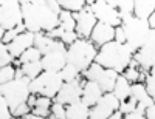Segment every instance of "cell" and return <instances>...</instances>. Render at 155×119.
<instances>
[{
  "label": "cell",
  "instance_id": "obj_10",
  "mask_svg": "<svg viewBox=\"0 0 155 119\" xmlns=\"http://www.w3.org/2000/svg\"><path fill=\"white\" fill-rule=\"evenodd\" d=\"M92 11H93V14L96 16L98 22L112 25V26H115V28L123 23L120 11L116 9L115 6L109 5L106 0H96V2L92 5Z\"/></svg>",
  "mask_w": 155,
  "mask_h": 119
},
{
  "label": "cell",
  "instance_id": "obj_26",
  "mask_svg": "<svg viewBox=\"0 0 155 119\" xmlns=\"http://www.w3.org/2000/svg\"><path fill=\"white\" fill-rule=\"evenodd\" d=\"M42 57H44V54L41 53V50L36 48V47H31V48H28L27 51H25V53H23V54H22L19 59H16L14 65H16V67H20L22 63H28V62L42 60Z\"/></svg>",
  "mask_w": 155,
  "mask_h": 119
},
{
  "label": "cell",
  "instance_id": "obj_38",
  "mask_svg": "<svg viewBox=\"0 0 155 119\" xmlns=\"http://www.w3.org/2000/svg\"><path fill=\"white\" fill-rule=\"evenodd\" d=\"M31 107H30V105L27 104V102H23V104H20L19 105V107L14 110V111H12V116H14V117H17V119H20V117H23V116H27V114H30L31 113Z\"/></svg>",
  "mask_w": 155,
  "mask_h": 119
},
{
  "label": "cell",
  "instance_id": "obj_33",
  "mask_svg": "<svg viewBox=\"0 0 155 119\" xmlns=\"http://www.w3.org/2000/svg\"><path fill=\"white\" fill-rule=\"evenodd\" d=\"M25 31H28V30H27V26H25V23L16 26V28H12V30H8V31L2 36V43H6V45H8L9 42L14 40V39H16L20 33H25Z\"/></svg>",
  "mask_w": 155,
  "mask_h": 119
},
{
  "label": "cell",
  "instance_id": "obj_35",
  "mask_svg": "<svg viewBox=\"0 0 155 119\" xmlns=\"http://www.w3.org/2000/svg\"><path fill=\"white\" fill-rule=\"evenodd\" d=\"M137 107H138V101L134 96H130L127 101H123L120 104V110L118 111H121L123 114H129V113H134L137 110Z\"/></svg>",
  "mask_w": 155,
  "mask_h": 119
},
{
  "label": "cell",
  "instance_id": "obj_5",
  "mask_svg": "<svg viewBox=\"0 0 155 119\" xmlns=\"http://www.w3.org/2000/svg\"><path fill=\"white\" fill-rule=\"evenodd\" d=\"M121 26H123V30L126 33V43L135 53L140 48H143L146 39L149 36V31H150V26H149L147 20L140 19L134 14V16L124 17Z\"/></svg>",
  "mask_w": 155,
  "mask_h": 119
},
{
  "label": "cell",
  "instance_id": "obj_48",
  "mask_svg": "<svg viewBox=\"0 0 155 119\" xmlns=\"http://www.w3.org/2000/svg\"><path fill=\"white\" fill-rule=\"evenodd\" d=\"M20 119H48V117H41V116H36V114L30 113V114H27V116H23V117H20Z\"/></svg>",
  "mask_w": 155,
  "mask_h": 119
},
{
  "label": "cell",
  "instance_id": "obj_49",
  "mask_svg": "<svg viewBox=\"0 0 155 119\" xmlns=\"http://www.w3.org/2000/svg\"><path fill=\"white\" fill-rule=\"evenodd\" d=\"M95 2H96V0H85V3H87L88 6H92V5H93Z\"/></svg>",
  "mask_w": 155,
  "mask_h": 119
},
{
  "label": "cell",
  "instance_id": "obj_16",
  "mask_svg": "<svg viewBox=\"0 0 155 119\" xmlns=\"http://www.w3.org/2000/svg\"><path fill=\"white\" fill-rule=\"evenodd\" d=\"M104 96V91L98 85V82L93 81H85L84 90H82V102L87 104L88 107H93L98 104V101Z\"/></svg>",
  "mask_w": 155,
  "mask_h": 119
},
{
  "label": "cell",
  "instance_id": "obj_42",
  "mask_svg": "<svg viewBox=\"0 0 155 119\" xmlns=\"http://www.w3.org/2000/svg\"><path fill=\"white\" fill-rule=\"evenodd\" d=\"M64 33H65V30L62 28V26H58V28H54L53 31H50V33H47L50 37H53V39H58V40H61L62 39V36H64Z\"/></svg>",
  "mask_w": 155,
  "mask_h": 119
},
{
  "label": "cell",
  "instance_id": "obj_18",
  "mask_svg": "<svg viewBox=\"0 0 155 119\" xmlns=\"http://www.w3.org/2000/svg\"><path fill=\"white\" fill-rule=\"evenodd\" d=\"M134 60H135L144 71H150V70L155 67V51L140 48L135 54H134Z\"/></svg>",
  "mask_w": 155,
  "mask_h": 119
},
{
  "label": "cell",
  "instance_id": "obj_47",
  "mask_svg": "<svg viewBox=\"0 0 155 119\" xmlns=\"http://www.w3.org/2000/svg\"><path fill=\"white\" fill-rule=\"evenodd\" d=\"M123 117H124V114H123L121 111H115V113H113L110 117H107V119H123Z\"/></svg>",
  "mask_w": 155,
  "mask_h": 119
},
{
  "label": "cell",
  "instance_id": "obj_24",
  "mask_svg": "<svg viewBox=\"0 0 155 119\" xmlns=\"http://www.w3.org/2000/svg\"><path fill=\"white\" fill-rule=\"evenodd\" d=\"M135 11L134 14L140 19H149L152 12H155V0H134Z\"/></svg>",
  "mask_w": 155,
  "mask_h": 119
},
{
  "label": "cell",
  "instance_id": "obj_17",
  "mask_svg": "<svg viewBox=\"0 0 155 119\" xmlns=\"http://www.w3.org/2000/svg\"><path fill=\"white\" fill-rule=\"evenodd\" d=\"M120 73L115 71V70H110V68H104L102 73L99 74L98 77V85L102 88L104 93H112L113 88H115V84H116V79H118Z\"/></svg>",
  "mask_w": 155,
  "mask_h": 119
},
{
  "label": "cell",
  "instance_id": "obj_15",
  "mask_svg": "<svg viewBox=\"0 0 155 119\" xmlns=\"http://www.w3.org/2000/svg\"><path fill=\"white\" fill-rule=\"evenodd\" d=\"M34 47L41 50V53L45 56L51 51H58V50H67L68 47L64 43L62 40L50 37L47 33H36V39H34Z\"/></svg>",
  "mask_w": 155,
  "mask_h": 119
},
{
  "label": "cell",
  "instance_id": "obj_13",
  "mask_svg": "<svg viewBox=\"0 0 155 119\" xmlns=\"http://www.w3.org/2000/svg\"><path fill=\"white\" fill-rule=\"evenodd\" d=\"M90 40H92L98 48L104 47L109 42H113L115 40V26L102 23V22H98L93 33H92V36H90Z\"/></svg>",
  "mask_w": 155,
  "mask_h": 119
},
{
  "label": "cell",
  "instance_id": "obj_36",
  "mask_svg": "<svg viewBox=\"0 0 155 119\" xmlns=\"http://www.w3.org/2000/svg\"><path fill=\"white\" fill-rule=\"evenodd\" d=\"M144 84H146V88H147V91H149V95H150L152 99L155 101V67H153L150 71H147V76H146Z\"/></svg>",
  "mask_w": 155,
  "mask_h": 119
},
{
  "label": "cell",
  "instance_id": "obj_44",
  "mask_svg": "<svg viewBox=\"0 0 155 119\" xmlns=\"http://www.w3.org/2000/svg\"><path fill=\"white\" fill-rule=\"evenodd\" d=\"M144 114H146L147 119H155V104H152L150 107L146 108V113Z\"/></svg>",
  "mask_w": 155,
  "mask_h": 119
},
{
  "label": "cell",
  "instance_id": "obj_22",
  "mask_svg": "<svg viewBox=\"0 0 155 119\" xmlns=\"http://www.w3.org/2000/svg\"><path fill=\"white\" fill-rule=\"evenodd\" d=\"M130 91H132V84L123 74H120L118 79H116V84H115V88L112 93L123 102V101H127L130 98Z\"/></svg>",
  "mask_w": 155,
  "mask_h": 119
},
{
  "label": "cell",
  "instance_id": "obj_25",
  "mask_svg": "<svg viewBox=\"0 0 155 119\" xmlns=\"http://www.w3.org/2000/svg\"><path fill=\"white\" fill-rule=\"evenodd\" d=\"M20 68H22V73L23 76H27L30 77L31 81L33 79H36L41 73H44V65H42V60H36V62H28V63H22L20 65Z\"/></svg>",
  "mask_w": 155,
  "mask_h": 119
},
{
  "label": "cell",
  "instance_id": "obj_30",
  "mask_svg": "<svg viewBox=\"0 0 155 119\" xmlns=\"http://www.w3.org/2000/svg\"><path fill=\"white\" fill-rule=\"evenodd\" d=\"M62 9L65 11H71V12H78L87 6L85 0H58Z\"/></svg>",
  "mask_w": 155,
  "mask_h": 119
},
{
  "label": "cell",
  "instance_id": "obj_9",
  "mask_svg": "<svg viewBox=\"0 0 155 119\" xmlns=\"http://www.w3.org/2000/svg\"><path fill=\"white\" fill-rule=\"evenodd\" d=\"M73 16L76 19V33L81 39H90L92 36L95 26L98 23V19L96 16L93 14L92 11V6H85L84 9L78 11V12H73Z\"/></svg>",
  "mask_w": 155,
  "mask_h": 119
},
{
  "label": "cell",
  "instance_id": "obj_6",
  "mask_svg": "<svg viewBox=\"0 0 155 119\" xmlns=\"http://www.w3.org/2000/svg\"><path fill=\"white\" fill-rule=\"evenodd\" d=\"M65 84L59 71H44L31 81V93L54 99Z\"/></svg>",
  "mask_w": 155,
  "mask_h": 119
},
{
  "label": "cell",
  "instance_id": "obj_8",
  "mask_svg": "<svg viewBox=\"0 0 155 119\" xmlns=\"http://www.w3.org/2000/svg\"><path fill=\"white\" fill-rule=\"evenodd\" d=\"M121 101L116 98L113 93H104L96 105L90 108V119H107L115 111L120 110Z\"/></svg>",
  "mask_w": 155,
  "mask_h": 119
},
{
  "label": "cell",
  "instance_id": "obj_12",
  "mask_svg": "<svg viewBox=\"0 0 155 119\" xmlns=\"http://www.w3.org/2000/svg\"><path fill=\"white\" fill-rule=\"evenodd\" d=\"M34 39H36V34L31 33V31L20 33L14 40L8 43V50L16 59H19L28 48L34 47Z\"/></svg>",
  "mask_w": 155,
  "mask_h": 119
},
{
  "label": "cell",
  "instance_id": "obj_43",
  "mask_svg": "<svg viewBox=\"0 0 155 119\" xmlns=\"http://www.w3.org/2000/svg\"><path fill=\"white\" fill-rule=\"evenodd\" d=\"M123 119H147L144 113H140V111H134V113H129V114H124Z\"/></svg>",
  "mask_w": 155,
  "mask_h": 119
},
{
  "label": "cell",
  "instance_id": "obj_2",
  "mask_svg": "<svg viewBox=\"0 0 155 119\" xmlns=\"http://www.w3.org/2000/svg\"><path fill=\"white\" fill-rule=\"evenodd\" d=\"M134 54L135 51L127 43H118L113 40L99 48L96 62L101 63L104 68L115 70L121 74L134 60Z\"/></svg>",
  "mask_w": 155,
  "mask_h": 119
},
{
  "label": "cell",
  "instance_id": "obj_34",
  "mask_svg": "<svg viewBox=\"0 0 155 119\" xmlns=\"http://www.w3.org/2000/svg\"><path fill=\"white\" fill-rule=\"evenodd\" d=\"M16 62V57L9 53L8 45L2 43L0 45V67H6V65H12Z\"/></svg>",
  "mask_w": 155,
  "mask_h": 119
},
{
  "label": "cell",
  "instance_id": "obj_23",
  "mask_svg": "<svg viewBox=\"0 0 155 119\" xmlns=\"http://www.w3.org/2000/svg\"><path fill=\"white\" fill-rule=\"evenodd\" d=\"M54 99L47 98V96H37L36 105L33 107L31 113L36 116H41V117H50L51 114V105H53Z\"/></svg>",
  "mask_w": 155,
  "mask_h": 119
},
{
  "label": "cell",
  "instance_id": "obj_1",
  "mask_svg": "<svg viewBox=\"0 0 155 119\" xmlns=\"http://www.w3.org/2000/svg\"><path fill=\"white\" fill-rule=\"evenodd\" d=\"M23 23L31 33H50L59 26V14L54 12L47 0H20Z\"/></svg>",
  "mask_w": 155,
  "mask_h": 119
},
{
  "label": "cell",
  "instance_id": "obj_7",
  "mask_svg": "<svg viewBox=\"0 0 155 119\" xmlns=\"http://www.w3.org/2000/svg\"><path fill=\"white\" fill-rule=\"evenodd\" d=\"M23 23L20 0H0V37Z\"/></svg>",
  "mask_w": 155,
  "mask_h": 119
},
{
  "label": "cell",
  "instance_id": "obj_4",
  "mask_svg": "<svg viewBox=\"0 0 155 119\" xmlns=\"http://www.w3.org/2000/svg\"><path fill=\"white\" fill-rule=\"evenodd\" d=\"M0 96H3L8 101L11 111H14L20 104L27 102L31 96V79L23 76L12 79L6 84H2L0 85Z\"/></svg>",
  "mask_w": 155,
  "mask_h": 119
},
{
  "label": "cell",
  "instance_id": "obj_29",
  "mask_svg": "<svg viewBox=\"0 0 155 119\" xmlns=\"http://www.w3.org/2000/svg\"><path fill=\"white\" fill-rule=\"evenodd\" d=\"M59 73H61V76L64 79V82H73V81H76V79L82 77V73L71 63H67Z\"/></svg>",
  "mask_w": 155,
  "mask_h": 119
},
{
  "label": "cell",
  "instance_id": "obj_39",
  "mask_svg": "<svg viewBox=\"0 0 155 119\" xmlns=\"http://www.w3.org/2000/svg\"><path fill=\"white\" fill-rule=\"evenodd\" d=\"M78 39H79V36H78V33H76V31H65L61 40H62L64 43H65L67 47H70L71 43H74V42L78 40Z\"/></svg>",
  "mask_w": 155,
  "mask_h": 119
},
{
  "label": "cell",
  "instance_id": "obj_40",
  "mask_svg": "<svg viewBox=\"0 0 155 119\" xmlns=\"http://www.w3.org/2000/svg\"><path fill=\"white\" fill-rule=\"evenodd\" d=\"M143 48H144V50L155 51V30H150V31H149V36H147V39H146Z\"/></svg>",
  "mask_w": 155,
  "mask_h": 119
},
{
  "label": "cell",
  "instance_id": "obj_14",
  "mask_svg": "<svg viewBox=\"0 0 155 119\" xmlns=\"http://www.w3.org/2000/svg\"><path fill=\"white\" fill-rule=\"evenodd\" d=\"M68 63L67 59V50H58L51 51L42 57V65L45 71H61Z\"/></svg>",
  "mask_w": 155,
  "mask_h": 119
},
{
  "label": "cell",
  "instance_id": "obj_50",
  "mask_svg": "<svg viewBox=\"0 0 155 119\" xmlns=\"http://www.w3.org/2000/svg\"><path fill=\"white\" fill-rule=\"evenodd\" d=\"M12 119H17V117H12Z\"/></svg>",
  "mask_w": 155,
  "mask_h": 119
},
{
  "label": "cell",
  "instance_id": "obj_46",
  "mask_svg": "<svg viewBox=\"0 0 155 119\" xmlns=\"http://www.w3.org/2000/svg\"><path fill=\"white\" fill-rule=\"evenodd\" d=\"M147 23H149V26H150V30H155V12H152V14L149 16Z\"/></svg>",
  "mask_w": 155,
  "mask_h": 119
},
{
  "label": "cell",
  "instance_id": "obj_19",
  "mask_svg": "<svg viewBox=\"0 0 155 119\" xmlns=\"http://www.w3.org/2000/svg\"><path fill=\"white\" fill-rule=\"evenodd\" d=\"M130 96H134L138 101V104H143V105H146V107H150L152 104H155V101L149 95V91H147L144 82H135V84H132Z\"/></svg>",
  "mask_w": 155,
  "mask_h": 119
},
{
  "label": "cell",
  "instance_id": "obj_32",
  "mask_svg": "<svg viewBox=\"0 0 155 119\" xmlns=\"http://www.w3.org/2000/svg\"><path fill=\"white\" fill-rule=\"evenodd\" d=\"M50 119H67V105L54 101L53 105H51Z\"/></svg>",
  "mask_w": 155,
  "mask_h": 119
},
{
  "label": "cell",
  "instance_id": "obj_51",
  "mask_svg": "<svg viewBox=\"0 0 155 119\" xmlns=\"http://www.w3.org/2000/svg\"><path fill=\"white\" fill-rule=\"evenodd\" d=\"M48 119H50V117H48Z\"/></svg>",
  "mask_w": 155,
  "mask_h": 119
},
{
  "label": "cell",
  "instance_id": "obj_3",
  "mask_svg": "<svg viewBox=\"0 0 155 119\" xmlns=\"http://www.w3.org/2000/svg\"><path fill=\"white\" fill-rule=\"evenodd\" d=\"M99 48L90 40V39H78L74 43L67 48L68 63L74 65L81 73H84L93 62H96Z\"/></svg>",
  "mask_w": 155,
  "mask_h": 119
},
{
  "label": "cell",
  "instance_id": "obj_20",
  "mask_svg": "<svg viewBox=\"0 0 155 119\" xmlns=\"http://www.w3.org/2000/svg\"><path fill=\"white\" fill-rule=\"evenodd\" d=\"M90 108L82 101L67 105V119H90Z\"/></svg>",
  "mask_w": 155,
  "mask_h": 119
},
{
  "label": "cell",
  "instance_id": "obj_21",
  "mask_svg": "<svg viewBox=\"0 0 155 119\" xmlns=\"http://www.w3.org/2000/svg\"><path fill=\"white\" fill-rule=\"evenodd\" d=\"M121 74H123L130 84H135V82H144V81H146V76H147V71H144L135 60H132L130 65H129V67H127Z\"/></svg>",
  "mask_w": 155,
  "mask_h": 119
},
{
  "label": "cell",
  "instance_id": "obj_41",
  "mask_svg": "<svg viewBox=\"0 0 155 119\" xmlns=\"http://www.w3.org/2000/svg\"><path fill=\"white\" fill-rule=\"evenodd\" d=\"M115 42L118 43H126V33L123 30V26H116L115 28Z\"/></svg>",
  "mask_w": 155,
  "mask_h": 119
},
{
  "label": "cell",
  "instance_id": "obj_11",
  "mask_svg": "<svg viewBox=\"0 0 155 119\" xmlns=\"http://www.w3.org/2000/svg\"><path fill=\"white\" fill-rule=\"evenodd\" d=\"M84 82H85L84 77H79L73 82H65L62 85L61 91L58 93V96L54 98V101H58L64 105H70V104H74L78 101H82Z\"/></svg>",
  "mask_w": 155,
  "mask_h": 119
},
{
  "label": "cell",
  "instance_id": "obj_37",
  "mask_svg": "<svg viewBox=\"0 0 155 119\" xmlns=\"http://www.w3.org/2000/svg\"><path fill=\"white\" fill-rule=\"evenodd\" d=\"M12 111H11V107L8 101L2 96L0 98V119H12Z\"/></svg>",
  "mask_w": 155,
  "mask_h": 119
},
{
  "label": "cell",
  "instance_id": "obj_45",
  "mask_svg": "<svg viewBox=\"0 0 155 119\" xmlns=\"http://www.w3.org/2000/svg\"><path fill=\"white\" fill-rule=\"evenodd\" d=\"M36 101H37V95H34V93H31V96L28 98V101H27V104L30 105V107L33 108L34 105H36Z\"/></svg>",
  "mask_w": 155,
  "mask_h": 119
},
{
  "label": "cell",
  "instance_id": "obj_31",
  "mask_svg": "<svg viewBox=\"0 0 155 119\" xmlns=\"http://www.w3.org/2000/svg\"><path fill=\"white\" fill-rule=\"evenodd\" d=\"M16 73H17V67H14V63L2 67L0 68V85L12 81V79H16Z\"/></svg>",
  "mask_w": 155,
  "mask_h": 119
},
{
  "label": "cell",
  "instance_id": "obj_27",
  "mask_svg": "<svg viewBox=\"0 0 155 119\" xmlns=\"http://www.w3.org/2000/svg\"><path fill=\"white\" fill-rule=\"evenodd\" d=\"M59 26H62L65 31H76V19L71 11L62 9L59 14Z\"/></svg>",
  "mask_w": 155,
  "mask_h": 119
},
{
  "label": "cell",
  "instance_id": "obj_28",
  "mask_svg": "<svg viewBox=\"0 0 155 119\" xmlns=\"http://www.w3.org/2000/svg\"><path fill=\"white\" fill-rule=\"evenodd\" d=\"M115 8L120 11V14H121V20H123L124 17L134 16V11H135V2H134V0H115Z\"/></svg>",
  "mask_w": 155,
  "mask_h": 119
}]
</instances>
